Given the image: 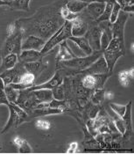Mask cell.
<instances>
[{
  "instance_id": "6",
  "label": "cell",
  "mask_w": 134,
  "mask_h": 154,
  "mask_svg": "<svg viewBox=\"0 0 134 154\" xmlns=\"http://www.w3.org/2000/svg\"><path fill=\"white\" fill-rule=\"evenodd\" d=\"M111 73L112 72L103 74H85L81 79L80 83L84 88L89 91L103 88V85L109 79Z\"/></svg>"
},
{
  "instance_id": "26",
  "label": "cell",
  "mask_w": 134,
  "mask_h": 154,
  "mask_svg": "<svg viewBox=\"0 0 134 154\" xmlns=\"http://www.w3.org/2000/svg\"><path fill=\"white\" fill-rule=\"evenodd\" d=\"M133 69H131L129 71H123L118 73V80L121 84V85L125 86V87H128L133 84Z\"/></svg>"
},
{
  "instance_id": "19",
  "label": "cell",
  "mask_w": 134,
  "mask_h": 154,
  "mask_svg": "<svg viewBox=\"0 0 134 154\" xmlns=\"http://www.w3.org/2000/svg\"><path fill=\"white\" fill-rule=\"evenodd\" d=\"M59 45H60V48H59L58 55L56 57L57 63L62 62V61H67V60L72 59V58L76 57L75 54L74 53L72 49L68 46L67 41L62 42Z\"/></svg>"
},
{
  "instance_id": "27",
  "label": "cell",
  "mask_w": 134,
  "mask_h": 154,
  "mask_svg": "<svg viewBox=\"0 0 134 154\" xmlns=\"http://www.w3.org/2000/svg\"><path fill=\"white\" fill-rule=\"evenodd\" d=\"M104 93H105V91L103 90V88L93 90V92L91 93V96H90L91 102L94 105L100 106L105 100L104 99Z\"/></svg>"
},
{
  "instance_id": "39",
  "label": "cell",
  "mask_w": 134,
  "mask_h": 154,
  "mask_svg": "<svg viewBox=\"0 0 134 154\" xmlns=\"http://www.w3.org/2000/svg\"><path fill=\"white\" fill-rule=\"evenodd\" d=\"M78 148V143L76 142H73L70 143V145H69V148H68V150L67 151V152H68V153H73V152H75V150Z\"/></svg>"
},
{
  "instance_id": "12",
  "label": "cell",
  "mask_w": 134,
  "mask_h": 154,
  "mask_svg": "<svg viewBox=\"0 0 134 154\" xmlns=\"http://www.w3.org/2000/svg\"><path fill=\"white\" fill-rule=\"evenodd\" d=\"M88 20L84 16L79 13V15L71 20V34L72 36H83L89 28Z\"/></svg>"
},
{
  "instance_id": "36",
  "label": "cell",
  "mask_w": 134,
  "mask_h": 154,
  "mask_svg": "<svg viewBox=\"0 0 134 154\" xmlns=\"http://www.w3.org/2000/svg\"><path fill=\"white\" fill-rule=\"evenodd\" d=\"M35 125L38 129L42 130V131H48L49 129H51V127H52L51 122L49 121H47V120H37Z\"/></svg>"
},
{
  "instance_id": "33",
  "label": "cell",
  "mask_w": 134,
  "mask_h": 154,
  "mask_svg": "<svg viewBox=\"0 0 134 154\" xmlns=\"http://www.w3.org/2000/svg\"><path fill=\"white\" fill-rule=\"evenodd\" d=\"M2 104L5 105L6 107H9L11 105L4 92V84L3 82V80L0 79V105Z\"/></svg>"
},
{
  "instance_id": "38",
  "label": "cell",
  "mask_w": 134,
  "mask_h": 154,
  "mask_svg": "<svg viewBox=\"0 0 134 154\" xmlns=\"http://www.w3.org/2000/svg\"><path fill=\"white\" fill-rule=\"evenodd\" d=\"M100 111V107L98 105H94L92 107H89L87 111V116L88 119H95L98 116V113Z\"/></svg>"
},
{
  "instance_id": "30",
  "label": "cell",
  "mask_w": 134,
  "mask_h": 154,
  "mask_svg": "<svg viewBox=\"0 0 134 154\" xmlns=\"http://www.w3.org/2000/svg\"><path fill=\"white\" fill-rule=\"evenodd\" d=\"M19 91L17 89H14L13 87L10 86L9 85H4V92L6 97L8 99V100L10 101V103H16L17 100H18V96H19Z\"/></svg>"
},
{
  "instance_id": "4",
  "label": "cell",
  "mask_w": 134,
  "mask_h": 154,
  "mask_svg": "<svg viewBox=\"0 0 134 154\" xmlns=\"http://www.w3.org/2000/svg\"><path fill=\"white\" fill-rule=\"evenodd\" d=\"M102 55H103V51L102 50L93 51V53L91 55L84 57H76L72 58V59L62 61V62H59V63H61V66H63V67L74 69V70L77 71L78 72H80V71L85 70L86 68H88L89 65H91Z\"/></svg>"
},
{
  "instance_id": "5",
  "label": "cell",
  "mask_w": 134,
  "mask_h": 154,
  "mask_svg": "<svg viewBox=\"0 0 134 154\" xmlns=\"http://www.w3.org/2000/svg\"><path fill=\"white\" fill-rule=\"evenodd\" d=\"M23 35L20 31V29L17 26V30L12 34L7 35L5 42L3 44V47L0 50V56L1 57H5L9 54H16L19 56L21 53V44H22Z\"/></svg>"
},
{
  "instance_id": "9",
  "label": "cell",
  "mask_w": 134,
  "mask_h": 154,
  "mask_svg": "<svg viewBox=\"0 0 134 154\" xmlns=\"http://www.w3.org/2000/svg\"><path fill=\"white\" fill-rule=\"evenodd\" d=\"M25 71L24 66V63L18 62V63L9 70L3 71L2 73H0V79L3 80V82L4 84V85H7L11 83H17L18 79H19V77L24 73Z\"/></svg>"
},
{
  "instance_id": "11",
  "label": "cell",
  "mask_w": 134,
  "mask_h": 154,
  "mask_svg": "<svg viewBox=\"0 0 134 154\" xmlns=\"http://www.w3.org/2000/svg\"><path fill=\"white\" fill-rule=\"evenodd\" d=\"M105 3L104 2H93L88 4L87 7L83 10L84 14H82L88 20L90 21H96L98 18L102 15V13L104 10Z\"/></svg>"
},
{
  "instance_id": "18",
  "label": "cell",
  "mask_w": 134,
  "mask_h": 154,
  "mask_svg": "<svg viewBox=\"0 0 134 154\" xmlns=\"http://www.w3.org/2000/svg\"><path fill=\"white\" fill-rule=\"evenodd\" d=\"M62 113H63V110L59 109V108L45 107H41V108H33L27 115L30 119L40 117V116H51V115H59Z\"/></svg>"
},
{
  "instance_id": "10",
  "label": "cell",
  "mask_w": 134,
  "mask_h": 154,
  "mask_svg": "<svg viewBox=\"0 0 134 154\" xmlns=\"http://www.w3.org/2000/svg\"><path fill=\"white\" fill-rule=\"evenodd\" d=\"M130 14L128 12L120 11L116 21L111 24L112 38H120L124 39V26L127 20L129 19Z\"/></svg>"
},
{
  "instance_id": "24",
  "label": "cell",
  "mask_w": 134,
  "mask_h": 154,
  "mask_svg": "<svg viewBox=\"0 0 134 154\" xmlns=\"http://www.w3.org/2000/svg\"><path fill=\"white\" fill-rule=\"evenodd\" d=\"M34 94L36 97L37 100L39 103H43V102H50L54 97H53V93L52 90L50 89H39V90H34Z\"/></svg>"
},
{
  "instance_id": "17",
  "label": "cell",
  "mask_w": 134,
  "mask_h": 154,
  "mask_svg": "<svg viewBox=\"0 0 134 154\" xmlns=\"http://www.w3.org/2000/svg\"><path fill=\"white\" fill-rule=\"evenodd\" d=\"M132 108H133V102L130 101L126 105V110L124 115L122 116L124 126H125V131L123 135L124 139H128L132 134H133V122H132Z\"/></svg>"
},
{
  "instance_id": "16",
  "label": "cell",
  "mask_w": 134,
  "mask_h": 154,
  "mask_svg": "<svg viewBox=\"0 0 134 154\" xmlns=\"http://www.w3.org/2000/svg\"><path fill=\"white\" fill-rule=\"evenodd\" d=\"M43 57H44V55H42L40 51L27 49V50L21 51V53L19 56V62L22 63H34V62H38V61H42Z\"/></svg>"
},
{
  "instance_id": "3",
  "label": "cell",
  "mask_w": 134,
  "mask_h": 154,
  "mask_svg": "<svg viewBox=\"0 0 134 154\" xmlns=\"http://www.w3.org/2000/svg\"><path fill=\"white\" fill-rule=\"evenodd\" d=\"M70 36H72L71 21L65 20L64 24L46 42V44L40 50V53L45 56L47 53H48L54 48L59 45L61 42L67 41Z\"/></svg>"
},
{
  "instance_id": "14",
  "label": "cell",
  "mask_w": 134,
  "mask_h": 154,
  "mask_svg": "<svg viewBox=\"0 0 134 154\" xmlns=\"http://www.w3.org/2000/svg\"><path fill=\"white\" fill-rule=\"evenodd\" d=\"M64 80V76L62 74V72L61 71H58L54 76L53 78H51L48 81L45 82L42 84H37V85H34L33 86L26 88L30 91H34V90H39V89H50L53 90L54 88L59 86L60 85L62 84Z\"/></svg>"
},
{
  "instance_id": "41",
  "label": "cell",
  "mask_w": 134,
  "mask_h": 154,
  "mask_svg": "<svg viewBox=\"0 0 134 154\" xmlns=\"http://www.w3.org/2000/svg\"><path fill=\"white\" fill-rule=\"evenodd\" d=\"M81 1H83L87 4H89V3H93V2H104V3H106L110 0H81Z\"/></svg>"
},
{
  "instance_id": "35",
  "label": "cell",
  "mask_w": 134,
  "mask_h": 154,
  "mask_svg": "<svg viewBox=\"0 0 134 154\" xmlns=\"http://www.w3.org/2000/svg\"><path fill=\"white\" fill-rule=\"evenodd\" d=\"M110 107L113 112H115L118 116L121 117L124 115L125 110H126V105H120V104H116V103H110Z\"/></svg>"
},
{
  "instance_id": "8",
  "label": "cell",
  "mask_w": 134,
  "mask_h": 154,
  "mask_svg": "<svg viewBox=\"0 0 134 154\" xmlns=\"http://www.w3.org/2000/svg\"><path fill=\"white\" fill-rule=\"evenodd\" d=\"M102 35V30L98 26L95 21H91L89 23V28L84 36L89 42V46L93 49V51L101 50L100 48V38Z\"/></svg>"
},
{
  "instance_id": "1",
  "label": "cell",
  "mask_w": 134,
  "mask_h": 154,
  "mask_svg": "<svg viewBox=\"0 0 134 154\" xmlns=\"http://www.w3.org/2000/svg\"><path fill=\"white\" fill-rule=\"evenodd\" d=\"M66 1L61 0L42 6L32 17L16 20L15 23L20 29L23 38L27 35H36L48 40L65 22L60 14V9Z\"/></svg>"
},
{
  "instance_id": "23",
  "label": "cell",
  "mask_w": 134,
  "mask_h": 154,
  "mask_svg": "<svg viewBox=\"0 0 134 154\" xmlns=\"http://www.w3.org/2000/svg\"><path fill=\"white\" fill-rule=\"evenodd\" d=\"M24 66L25 71L33 73L36 77V79L37 76L39 75L42 71H44V70H46V68H47V65L43 64L41 61L24 63Z\"/></svg>"
},
{
  "instance_id": "42",
  "label": "cell",
  "mask_w": 134,
  "mask_h": 154,
  "mask_svg": "<svg viewBox=\"0 0 134 154\" xmlns=\"http://www.w3.org/2000/svg\"><path fill=\"white\" fill-rule=\"evenodd\" d=\"M4 5L9 6V5H10V3L5 2V1H4V0H0V6H4Z\"/></svg>"
},
{
  "instance_id": "22",
  "label": "cell",
  "mask_w": 134,
  "mask_h": 154,
  "mask_svg": "<svg viewBox=\"0 0 134 154\" xmlns=\"http://www.w3.org/2000/svg\"><path fill=\"white\" fill-rule=\"evenodd\" d=\"M87 3L81 0H68L65 3V6L73 13L82 12L87 7Z\"/></svg>"
},
{
  "instance_id": "31",
  "label": "cell",
  "mask_w": 134,
  "mask_h": 154,
  "mask_svg": "<svg viewBox=\"0 0 134 154\" xmlns=\"http://www.w3.org/2000/svg\"><path fill=\"white\" fill-rule=\"evenodd\" d=\"M116 2L120 5L121 11L125 12H134V0H116Z\"/></svg>"
},
{
  "instance_id": "28",
  "label": "cell",
  "mask_w": 134,
  "mask_h": 154,
  "mask_svg": "<svg viewBox=\"0 0 134 154\" xmlns=\"http://www.w3.org/2000/svg\"><path fill=\"white\" fill-rule=\"evenodd\" d=\"M30 0H12L10 2L9 7L13 10H21L28 12L30 10L29 7Z\"/></svg>"
},
{
  "instance_id": "40",
  "label": "cell",
  "mask_w": 134,
  "mask_h": 154,
  "mask_svg": "<svg viewBox=\"0 0 134 154\" xmlns=\"http://www.w3.org/2000/svg\"><path fill=\"white\" fill-rule=\"evenodd\" d=\"M114 96H115V94H114L113 92L109 91V92H105L104 93V99L105 100H112L114 98Z\"/></svg>"
},
{
  "instance_id": "25",
  "label": "cell",
  "mask_w": 134,
  "mask_h": 154,
  "mask_svg": "<svg viewBox=\"0 0 134 154\" xmlns=\"http://www.w3.org/2000/svg\"><path fill=\"white\" fill-rule=\"evenodd\" d=\"M8 107L9 109V112H10V116L9 119L4 128V130L2 131V133H4V132H7L9 131L12 126H15V127H18L19 126V116H18V114L16 113V111L14 110V108L10 105Z\"/></svg>"
},
{
  "instance_id": "2",
  "label": "cell",
  "mask_w": 134,
  "mask_h": 154,
  "mask_svg": "<svg viewBox=\"0 0 134 154\" xmlns=\"http://www.w3.org/2000/svg\"><path fill=\"white\" fill-rule=\"evenodd\" d=\"M124 55H125L124 39L113 37L110 40L108 47L103 51V57L106 61L108 70L110 72H112L118 60Z\"/></svg>"
},
{
  "instance_id": "20",
  "label": "cell",
  "mask_w": 134,
  "mask_h": 154,
  "mask_svg": "<svg viewBox=\"0 0 134 154\" xmlns=\"http://www.w3.org/2000/svg\"><path fill=\"white\" fill-rule=\"evenodd\" d=\"M68 41L74 42V44H76L78 48L83 51L84 52V54L87 56H89L93 53V49L91 48V47L89 46V42L88 40L86 39V37L83 36H70L68 39Z\"/></svg>"
},
{
  "instance_id": "32",
  "label": "cell",
  "mask_w": 134,
  "mask_h": 154,
  "mask_svg": "<svg viewBox=\"0 0 134 154\" xmlns=\"http://www.w3.org/2000/svg\"><path fill=\"white\" fill-rule=\"evenodd\" d=\"M120 11H121V7H120V5L115 0V2L113 3V6H112V9H111V13H110V20H109V21H110V23L112 24L116 21V20H117V18H118Z\"/></svg>"
},
{
  "instance_id": "43",
  "label": "cell",
  "mask_w": 134,
  "mask_h": 154,
  "mask_svg": "<svg viewBox=\"0 0 134 154\" xmlns=\"http://www.w3.org/2000/svg\"><path fill=\"white\" fill-rule=\"evenodd\" d=\"M4 1H5V2H8V3H10V2H12V0H4Z\"/></svg>"
},
{
  "instance_id": "29",
  "label": "cell",
  "mask_w": 134,
  "mask_h": 154,
  "mask_svg": "<svg viewBox=\"0 0 134 154\" xmlns=\"http://www.w3.org/2000/svg\"><path fill=\"white\" fill-rule=\"evenodd\" d=\"M115 2V0H110L108 2L105 3V7H104V10L102 13V15L98 18V20L95 21L96 23L98 24L102 21H107L110 20V13H111V9H112V6H113V3Z\"/></svg>"
},
{
  "instance_id": "7",
  "label": "cell",
  "mask_w": 134,
  "mask_h": 154,
  "mask_svg": "<svg viewBox=\"0 0 134 154\" xmlns=\"http://www.w3.org/2000/svg\"><path fill=\"white\" fill-rule=\"evenodd\" d=\"M19 107L25 110L27 114L39 104L34 91L28 89H23L19 91V96L16 103Z\"/></svg>"
},
{
  "instance_id": "34",
  "label": "cell",
  "mask_w": 134,
  "mask_h": 154,
  "mask_svg": "<svg viewBox=\"0 0 134 154\" xmlns=\"http://www.w3.org/2000/svg\"><path fill=\"white\" fill-rule=\"evenodd\" d=\"M111 39H112L111 36L106 34L105 32L102 31V35H101V38H100V48L102 51H103L106 48L108 47Z\"/></svg>"
},
{
  "instance_id": "13",
  "label": "cell",
  "mask_w": 134,
  "mask_h": 154,
  "mask_svg": "<svg viewBox=\"0 0 134 154\" xmlns=\"http://www.w3.org/2000/svg\"><path fill=\"white\" fill-rule=\"evenodd\" d=\"M47 40L39 37L36 35H27L24 37L22 40L21 44V49L22 50H27V49H33V50H38L40 51L44 45L46 44Z\"/></svg>"
},
{
  "instance_id": "37",
  "label": "cell",
  "mask_w": 134,
  "mask_h": 154,
  "mask_svg": "<svg viewBox=\"0 0 134 154\" xmlns=\"http://www.w3.org/2000/svg\"><path fill=\"white\" fill-rule=\"evenodd\" d=\"M18 148H19V153H31V152H33L32 147L25 139H23V141L18 146Z\"/></svg>"
},
{
  "instance_id": "21",
  "label": "cell",
  "mask_w": 134,
  "mask_h": 154,
  "mask_svg": "<svg viewBox=\"0 0 134 154\" xmlns=\"http://www.w3.org/2000/svg\"><path fill=\"white\" fill-rule=\"evenodd\" d=\"M18 62H19V56L13 53L2 57V62L0 64V73L13 68L18 63Z\"/></svg>"
},
{
  "instance_id": "15",
  "label": "cell",
  "mask_w": 134,
  "mask_h": 154,
  "mask_svg": "<svg viewBox=\"0 0 134 154\" xmlns=\"http://www.w3.org/2000/svg\"><path fill=\"white\" fill-rule=\"evenodd\" d=\"M83 74H103L110 72L108 70V66L106 61L103 58V55L96 60L91 65H89L85 70L80 71Z\"/></svg>"
}]
</instances>
